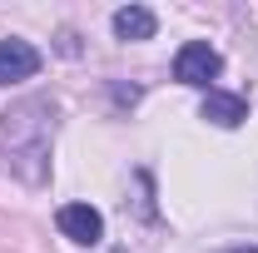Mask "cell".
Returning <instances> with one entry per match:
<instances>
[{"label":"cell","instance_id":"3","mask_svg":"<svg viewBox=\"0 0 258 253\" xmlns=\"http://www.w3.org/2000/svg\"><path fill=\"white\" fill-rule=\"evenodd\" d=\"M55 223H60V233L70 243H85V248L104 238V214L90 209V204H64L60 214H55Z\"/></svg>","mask_w":258,"mask_h":253},{"label":"cell","instance_id":"5","mask_svg":"<svg viewBox=\"0 0 258 253\" xmlns=\"http://www.w3.org/2000/svg\"><path fill=\"white\" fill-rule=\"evenodd\" d=\"M199 114H204L209 124H219V129H238L243 119H248V99L228 95V90H209L204 104H199Z\"/></svg>","mask_w":258,"mask_h":253},{"label":"cell","instance_id":"6","mask_svg":"<svg viewBox=\"0 0 258 253\" xmlns=\"http://www.w3.org/2000/svg\"><path fill=\"white\" fill-rule=\"evenodd\" d=\"M154 30H159V20H154L149 5H124V10H114V35H119V40H154Z\"/></svg>","mask_w":258,"mask_h":253},{"label":"cell","instance_id":"7","mask_svg":"<svg viewBox=\"0 0 258 253\" xmlns=\"http://www.w3.org/2000/svg\"><path fill=\"white\" fill-rule=\"evenodd\" d=\"M228 253H258V243H248V248H228Z\"/></svg>","mask_w":258,"mask_h":253},{"label":"cell","instance_id":"2","mask_svg":"<svg viewBox=\"0 0 258 253\" xmlns=\"http://www.w3.org/2000/svg\"><path fill=\"white\" fill-rule=\"evenodd\" d=\"M224 75V55L209 45V40H189L179 55H174V80L194 85V90H214V80Z\"/></svg>","mask_w":258,"mask_h":253},{"label":"cell","instance_id":"4","mask_svg":"<svg viewBox=\"0 0 258 253\" xmlns=\"http://www.w3.org/2000/svg\"><path fill=\"white\" fill-rule=\"evenodd\" d=\"M40 75V50L30 40H0V85H20Z\"/></svg>","mask_w":258,"mask_h":253},{"label":"cell","instance_id":"1","mask_svg":"<svg viewBox=\"0 0 258 253\" xmlns=\"http://www.w3.org/2000/svg\"><path fill=\"white\" fill-rule=\"evenodd\" d=\"M50 144H55V104L50 99H20L0 114V169L25 179V184H45L50 174Z\"/></svg>","mask_w":258,"mask_h":253}]
</instances>
